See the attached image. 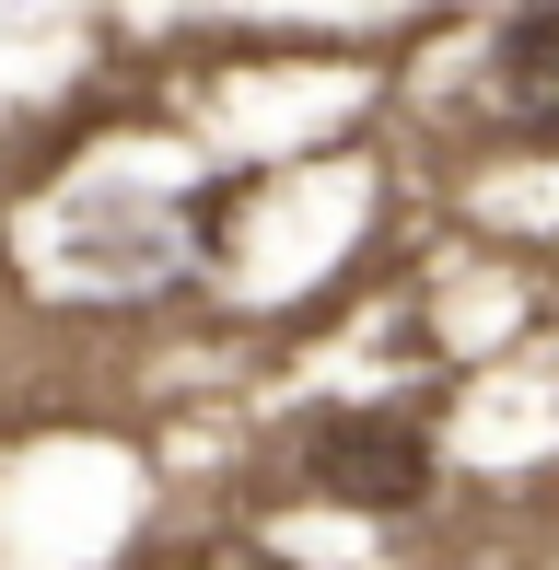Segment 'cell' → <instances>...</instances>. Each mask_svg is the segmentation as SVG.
<instances>
[{"instance_id": "cell-1", "label": "cell", "mask_w": 559, "mask_h": 570, "mask_svg": "<svg viewBox=\"0 0 559 570\" xmlns=\"http://www.w3.org/2000/svg\"><path fill=\"white\" fill-rule=\"evenodd\" d=\"M303 478L350 512H409L431 489V431L409 407H315L303 420Z\"/></svg>"}, {"instance_id": "cell-2", "label": "cell", "mask_w": 559, "mask_h": 570, "mask_svg": "<svg viewBox=\"0 0 559 570\" xmlns=\"http://www.w3.org/2000/svg\"><path fill=\"white\" fill-rule=\"evenodd\" d=\"M490 106L524 128V140H559V0H524L490 36Z\"/></svg>"}]
</instances>
